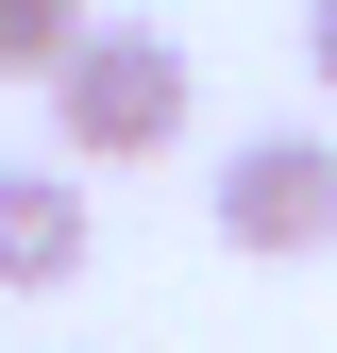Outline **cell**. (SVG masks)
Instances as JSON below:
<instances>
[{"mask_svg": "<svg viewBox=\"0 0 337 353\" xmlns=\"http://www.w3.org/2000/svg\"><path fill=\"white\" fill-rule=\"evenodd\" d=\"M168 135H186V34L102 17V51L51 84V152H68V168H152Z\"/></svg>", "mask_w": 337, "mask_h": 353, "instance_id": "6da1fadb", "label": "cell"}, {"mask_svg": "<svg viewBox=\"0 0 337 353\" xmlns=\"http://www.w3.org/2000/svg\"><path fill=\"white\" fill-rule=\"evenodd\" d=\"M202 219H220V252H253V270L337 252V135H236L220 185H202Z\"/></svg>", "mask_w": 337, "mask_h": 353, "instance_id": "7a4b0ae2", "label": "cell"}, {"mask_svg": "<svg viewBox=\"0 0 337 353\" xmlns=\"http://www.w3.org/2000/svg\"><path fill=\"white\" fill-rule=\"evenodd\" d=\"M84 252H102V219H84V185H68V168H0V303L84 286Z\"/></svg>", "mask_w": 337, "mask_h": 353, "instance_id": "3957f363", "label": "cell"}, {"mask_svg": "<svg viewBox=\"0 0 337 353\" xmlns=\"http://www.w3.org/2000/svg\"><path fill=\"white\" fill-rule=\"evenodd\" d=\"M84 51H102V17H84V0H0V84H68Z\"/></svg>", "mask_w": 337, "mask_h": 353, "instance_id": "277c9868", "label": "cell"}, {"mask_svg": "<svg viewBox=\"0 0 337 353\" xmlns=\"http://www.w3.org/2000/svg\"><path fill=\"white\" fill-rule=\"evenodd\" d=\"M304 68H320V84H337V0H304Z\"/></svg>", "mask_w": 337, "mask_h": 353, "instance_id": "5b68a950", "label": "cell"}]
</instances>
